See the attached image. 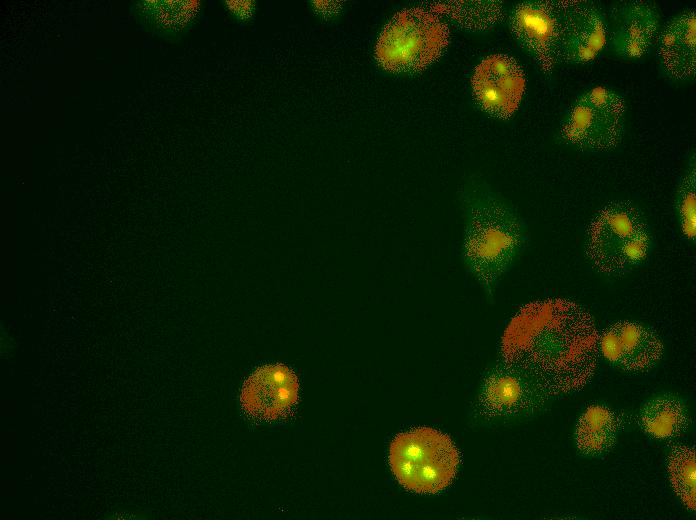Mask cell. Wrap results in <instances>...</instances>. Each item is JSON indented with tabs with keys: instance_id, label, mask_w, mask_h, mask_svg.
<instances>
[{
	"instance_id": "6da1fadb",
	"label": "cell",
	"mask_w": 696,
	"mask_h": 520,
	"mask_svg": "<svg viewBox=\"0 0 696 520\" xmlns=\"http://www.w3.org/2000/svg\"><path fill=\"white\" fill-rule=\"evenodd\" d=\"M591 314L563 298L537 301L511 322L503 360L533 377L553 398L584 388L600 357Z\"/></svg>"
},
{
	"instance_id": "7a4b0ae2",
	"label": "cell",
	"mask_w": 696,
	"mask_h": 520,
	"mask_svg": "<svg viewBox=\"0 0 696 520\" xmlns=\"http://www.w3.org/2000/svg\"><path fill=\"white\" fill-rule=\"evenodd\" d=\"M459 200L464 217L462 265L493 300L501 279L530 245L528 227L513 205L478 173L463 181Z\"/></svg>"
},
{
	"instance_id": "3957f363",
	"label": "cell",
	"mask_w": 696,
	"mask_h": 520,
	"mask_svg": "<svg viewBox=\"0 0 696 520\" xmlns=\"http://www.w3.org/2000/svg\"><path fill=\"white\" fill-rule=\"evenodd\" d=\"M653 246L643 211L632 201L613 200L590 219L584 254L593 269L607 277H621L643 264Z\"/></svg>"
},
{
	"instance_id": "277c9868",
	"label": "cell",
	"mask_w": 696,
	"mask_h": 520,
	"mask_svg": "<svg viewBox=\"0 0 696 520\" xmlns=\"http://www.w3.org/2000/svg\"><path fill=\"white\" fill-rule=\"evenodd\" d=\"M449 36L448 26L438 12L421 7L404 9L382 29L375 58L383 69L392 73L418 72L440 57Z\"/></svg>"
},
{
	"instance_id": "5b68a950",
	"label": "cell",
	"mask_w": 696,
	"mask_h": 520,
	"mask_svg": "<svg viewBox=\"0 0 696 520\" xmlns=\"http://www.w3.org/2000/svg\"><path fill=\"white\" fill-rule=\"evenodd\" d=\"M389 463L399 483L417 493H437L453 480L459 454L451 439L432 428L398 434L389 450Z\"/></svg>"
},
{
	"instance_id": "8992f818",
	"label": "cell",
	"mask_w": 696,
	"mask_h": 520,
	"mask_svg": "<svg viewBox=\"0 0 696 520\" xmlns=\"http://www.w3.org/2000/svg\"><path fill=\"white\" fill-rule=\"evenodd\" d=\"M626 114V100L618 92L601 85L591 87L565 112L559 137L566 146L580 152L611 151L623 138Z\"/></svg>"
},
{
	"instance_id": "52a82bcc",
	"label": "cell",
	"mask_w": 696,
	"mask_h": 520,
	"mask_svg": "<svg viewBox=\"0 0 696 520\" xmlns=\"http://www.w3.org/2000/svg\"><path fill=\"white\" fill-rule=\"evenodd\" d=\"M552 398L533 377L502 360L486 373L478 407L486 421H509L541 413Z\"/></svg>"
},
{
	"instance_id": "ba28073f",
	"label": "cell",
	"mask_w": 696,
	"mask_h": 520,
	"mask_svg": "<svg viewBox=\"0 0 696 520\" xmlns=\"http://www.w3.org/2000/svg\"><path fill=\"white\" fill-rule=\"evenodd\" d=\"M566 5L567 1L529 0L517 3L509 13L512 36L546 74L560 64Z\"/></svg>"
},
{
	"instance_id": "9c48e42d",
	"label": "cell",
	"mask_w": 696,
	"mask_h": 520,
	"mask_svg": "<svg viewBox=\"0 0 696 520\" xmlns=\"http://www.w3.org/2000/svg\"><path fill=\"white\" fill-rule=\"evenodd\" d=\"M525 74L513 57L498 53L482 59L471 78L472 94L482 111L506 120L518 109L525 91Z\"/></svg>"
},
{
	"instance_id": "30bf717a",
	"label": "cell",
	"mask_w": 696,
	"mask_h": 520,
	"mask_svg": "<svg viewBox=\"0 0 696 520\" xmlns=\"http://www.w3.org/2000/svg\"><path fill=\"white\" fill-rule=\"evenodd\" d=\"M598 350L599 355L614 368L627 373H642L660 362L664 343L649 325L619 320L599 333Z\"/></svg>"
},
{
	"instance_id": "8fae6325",
	"label": "cell",
	"mask_w": 696,
	"mask_h": 520,
	"mask_svg": "<svg viewBox=\"0 0 696 520\" xmlns=\"http://www.w3.org/2000/svg\"><path fill=\"white\" fill-rule=\"evenodd\" d=\"M299 382L284 364L258 367L245 380L240 403L244 412L257 420L273 421L285 417L298 401Z\"/></svg>"
},
{
	"instance_id": "7c38bea8",
	"label": "cell",
	"mask_w": 696,
	"mask_h": 520,
	"mask_svg": "<svg viewBox=\"0 0 696 520\" xmlns=\"http://www.w3.org/2000/svg\"><path fill=\"white\" fill-rule=\"evenodd\" d=\"M660 12L650 1L620 2L610 10L608 43L622 59L637 60L653 46L660 31Z\"/></svg>"
},
{
	"instance_id": "4fadbf2b",
	"label": "cell",
	"mask_w": 696,
	"mask_h": 520,
	"mask_svg": "<svg viewBox=\"0 0 696 520\" xmlns=\"http://www.w3.org/2000/svg\"><path fill=\"white\" fill-rule=\"evenodd\" d=\"M608 44V22L603 10L588 1H567L560 63L581 65L595 60Z\"/></svg>"
},
{
	"instance_id": "5bb4252c",
	"label": "cell",
	"mask_w": 696,
	"mask_h": 520,
	"mask_svg": "<svg viewBox=\"0 0 696 520\" xmlns=\"http://www.w3.org/2000/svg\"><path fill=\"white\" fill-rule=\"evenodd\" d=\"M657 58L664 75L674 83L692 81L696 74V14L686 9L659 31Z\"/></svg>"
},
{
	"instance_id": "9a60e30c",
	"label": "cell",
	"mask_w": 696,
	"mask_h": 520,
	"mask_svg": "<svg viewBox=\"0 0 696 520\" xmlns=\"http://www.w3.org/2000/svg\"><path fill=\"white\" fill-rule=\"evenodd\" d=\"M641 430L658 440H670L685 434L692 423L686 400L678 393L662 391L648 398L637 416Z\"/></svg>"
},
{
	"instance_id": "2e32d148",
	"label": "cell",
	"mask_w": 696,
	"mask_h": 520,
	"mask_svg": "<svg viewBox=\"0 0 696 520\" xmlns=\"http://www.w3.org/2000/svg\"><path fill=\"white\" fill-rule=\"evenodd\" d=\"M622 423L620 415L609 406L589 405L579 416L574 430L578 452L589 458L608 453L617 441Z\"/></svg>"
},
{
	"instance_id": "e0dca14e",
	"label": "cell",
	"mask_w": 696,
	"mask_h": 520,
	"mask_svg": "<svg viewBox=\"0 0 696 520\" xmlns=\"http://www.w3.org/2000/svg\"><path fill=\"white\" fill-rule=\"evenodd\" d=\"M669 481L676 496L690 511L696 507L695 450L684 444L671 446L666 456Z\"/></svg>"
},
{
	"instance_id": "ac0fdd59",
	"label": "cell",
	"mask_w": 696,
	"mask_h": 520,
	"mask_svg": "<svg viewBox=\"0 0 696 520\" xmlns=\"http://www.w3.org/2000/svg\"><path fill=\"white\" fill-rule=\"evenodd\" d=\"M673 207L682 236L689 243L696 239V159L691 151L679 178Z\"/></svg>"
},
{
	"instance_id": "d6986e66",
	"label": "cell",
	"mask_w": 696,
	"mask_h": 520,
	"mask_svg": "<svg viewBox=\"0 0 696 520\" xmlns=\"http://www.w3.org/2000/svg\"><path fill=\"white\" fill-rule=\"evenodd\" d=\"M450 7L448 15L471 31L491 29L503 17V5L499 1L456 2Z\"/></svg>"
},
{
	"instance_id": "ffe728a7",
	"label": "cell",
	"mask_w": 696,
	"mask_h": 520,
	"mask_svg": "<svg viewBox=\"0 0 696 520\" xmlns=\"http://www.w3.org/2000/svg\"><path fill=\"white\" fill-rule=\"evenodd\" d=\"M226 3L229 10L241 19L249 18L254 10L253 1H228Z\"/></svg>"
},
{
	"instance_id": "44dd1931",
	"label": "cell",
	"mask_w": 696,
	"mask_h": 520,
	"mask_svg": "<svg viewBox=\"0 0 696 520\" xmlns=\"http://www.w3.org/2000/svg\"><path fill=\"white\" fill-rule=\"evenodd\" d=\"M312 6L315 12L328 18L338 14L342 5L337 1H313Z\"/></svg>"
}]
</instances>
